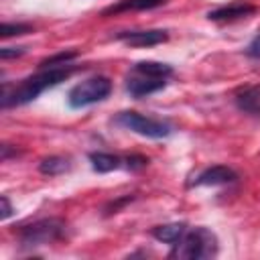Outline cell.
<instances>
[{
	"label": "cell",
	"instance_id": "cell-1",
	"mask_svg": "<svg viewBox=\"0 0 260 260\" xmlns=\"http://www.w3.org/2000/svg\"><path fill=\"white\" fill-rule=\"evenodd\" d=\"M77 67L73 63L67 65H53V67H39V71L26 79H22L18 85L12 89L4 83L2 85V108H12V106H24L32 100H37L45 89L65 81L71 77V73Z\"/></svg>",
	"mask_w": 260,
	"mask_h": 260
},
{
	"label": "cell",
	"instance_id": "cell-2",
	"mask_svg": "<svg viewBox=\"0 0 260 260\" xmlns=\"http://www.w3.org/2000/svg\"><path fill=\"white\" fill-rule=\"evenodd\" d=\"M171 77H173V67L169 63L136 61L124 79V87L130 98L140 100V98H148L160 91L162 87H167Z\"/></svg>",
	"mask_w": 260,
	"mask_h": 260
},
{
	"label": "cell",
	"instance_id": "cell-3",
	"mask_svg": "<svg viewBox=\"0 0 260 260\" xmlns=\"http://www.w3.org/2000/svg\"><path fill=\"white\" fill-rule=\"evenodd\" d=\"M219 250V242L217 236L205 228V225H197V228H189L185 232V236L173 244V250L169 252V258H177V260H201V258H213Z\"/></svg>",
	"mask_w": 260,
	"mask_h": 260
},
{
	"label": "cell",
	"instance_id": "cell-4",
	"mask_svg": "<svg viewBox=\"0 0 260 260\" xmlns=\"http://www.w3.org/2000/svg\"><path fill=\"white\" fill-rule=\"evenodd\" d=\"M65 232H67V223L59 217H43V219L24 223L16 230L22 248H37V246L59 242L65 238Z\"/></svg>",
	"mask_w": 260,
	"mask_h": 260
},
{
	"label": "cell",
	"instance_id": "cell-5",
	"mask_svg": "<svg viewBox=\"0 0 260 260\" xmlns=\"http://www.w3.org/2000/svg\"><path fill=\"white\" fill-rule=\"evenodd\" d=\"M110 93H112V81L106 75H93L75 83L67 91V104L73 110H81L98 102H104Z\"/></svg>",
	"mask_w": 260,
	"mask_h": 260
},
{
	"label": "cell",
	"instance_id": "cell-6",
	"mask_svg": "<svg viewBox=\"0 0 260 260\" xmlns=\"http://www.w3.org/2000/svg\"><path fill=\"white\" fill-rule=\"evenodd\" d=\"M116 126H122L130 132H136L140 136L146 138H167L173 132V126L167 120H158V118H150V116H142L134 110H126L120 112L114 118Z\"/></svg>",
	"mask_w": 260,
	"mask_h": 260
},
{
	"label": "cell",
	"instance_id": "cell-7",
	"mask_svg": "<svg viewBox=\"0 0 260 260\" xmlns=\"http://www.w3.org/2000/svg\"><path fill=\"white\" fill-rule=\"evenodd\" d=\"M238 181V173L225 165H213L203 169L195 179V187H219V185H232Z\"/></svg>",
	"mask_w": 260,
	"mask_h": 260
},
{
	"label": "cell",
	"instance_id": "cell-8",
	"mask_svg": "<svg viewBox=\"0 0 260 260\" xmlns=\"http://www.w3.org/2000/svg\"><path fill=\"white\" fill-rule=\"evenodd\" d=\"M118 41L130 47H154L169 41V32L162 28H148V30H122L116 35Z\"/></svg>",
	"mask_w": 260,
	"mask_h": 260
},
{
	"label": "cell",
	"instance_id": "cell-9",
	"mask_svg": "<svg viewBox=\"0 0 260 260\" xmlns=\"http://www.w3.org/2000/svg\"><path fill=\"white\" fill-rule=\"evenodd\" d=\"M234 104L242 114H248L252 118H260V83L244 85L236 89Z\"/></svg>",
	"mask_w": 260,
	"mask_h": 260
},
{
	"label": "cell",
	"instance_id": "cell-10",
	"mask_svg": "<svg viewBox=\"0 0 260 260\" xmlns=\"http://www.w3.org/2000/svg\"><path fill=\"white\" fill-rule=\"evenodd\" d=\"M254 12H256L254 4H250V2H234V4H228V6H219L215 10H209L207 18L215 20V22H232V20L248 18Z\"/></svg>",
	"mask_w": 260,
	"mask_h": 260
},
{
	"label": "cell",
	"instance_id": "cell-11",
	"mask_svg": "<svg viewBox=\"0 0 260 260\" xmlns=\"http://www.w3.org/2000/svg\"><path fill=\"white\" fill-rule=\"evenodd\" d=\"M189 230V225L187 223H183V221H173V223H162V225H156V228H152L150 230V234H152V238L154 240H158V242H162V244H177L183 236H185V232Z\"/></svg>",
	"mask_w": 260,
	"mask_h": 260
},
{
	"label": "cell",
	"instance_id": "cell-12",
	"mask_svg": "<svg viewBox=\"0 0 260 260\" xmlns=\"http://www.w3.org/2000/svg\"><path fill=\"white\" fill-rule=\"evenodd\" d=\"M167 0H120L108 8L102 10V16L118 14V12H128V10H152L158 6H165Z\"/></svg>",
	"mask_w": 260,
	"mask_h": 260
},
{
	"label": "cell",
	"instance_id": "cell-13",
	"mask_svg": "<svg viewBox=\"0 0 260 260\" xmlns=\"http://www.w3.org/2000/svg\"><path fill=\"white\" fill-rule=\"evenodd\" d=\"M87 158L95 173H110V171L124 167V158L118 154H112V152H89Z\"/></svg>",
	"mask_w": 260,
	"mask_h": 260
},
{
	"label": "cell",
	"instance_id": "cell-14",
	"mask_svg": "<svg viewBox=\"0 0 260 260\" xmlns=\"http://www.w3.org/2000/svg\"><path fill=\"white\" fill-rule=\"evenodd\" d=\"M69 169H71V158H67V156H57V154H53V156H47V158H43V160L39 162V171H41L43 175H47V177L63 175V173H67Z\"/></svg>",
	"mask_w": 260,
	"mask_h": 260
},
{
	"label": "cell",
	"instance_id": "cell-15",
	"mask_svg": "<svg viewBox=\"0 0 260 260\" xmlns=\"http://www.w3.org/2000/svg\"><path fill=\"white\" fill-rule=\"evenodd\" d=\"M0 32H2L4 39H8V37H20V35L32 32V26L26 24V22H2Z\"/></svg>",
	"mask_w": 260,
	"mask_h": 260
},
{
	"label": "cell",
	"instance_id": "cell-16",
	"mask_svg": "<svg viewBox=\"0 0 260 260\" xmlns=\"http://www.w3.org/2000/svg\"><path fill=\"white\" fill-rule=\"evenodd\" d=\"M77 57V51H61V53H57V55H53V57H49V59H45V61H41L39 63V67H53V65H67V63H71L73 59Z\"/></svg>",
	"mask_w": 260,
	"mask_h": 260
},
{
	"label": "cell",
	"instance_id": "cell-17",
	"mask_svg": "<svg viewBox=\"0 0 260 260\" xmlns=\"http://www.w3.org/2000/svg\"><path fill=\"white\" fill-rule=\"evenodd\" d=\"M148 165V158L142 156V154H130L124 158V167L130 169V171H138V169H144Z\"/></svg>",
	"mask_w": 260,
	"mask_h": 260
},
{
	"label": "cell",
	"instance_id": "cell-18",
	"mask_svg": "<svg viewBox=\"0 0 260 260\" xmlns=\"http://www.w3.org/2000/svg\"><path fill=\"white\" fill-rule=\"evenodd\" d=\"M246 55H248L250 59L260 61V32L248 43V47H246Z\"/></svg>",
	"mask_w": 260,
	"mask_h": 260
},
{
	"label": "cell",
	"instance_id": "cell-19",
	"mask_svg": "<svg viewBox=\"0 0 260 260\" xmlns=\"http://www.w3.org/2000/svg\"><path fill=\"white\" fill-rule=\"evenodd\" d=\"M26 53V49L24 47H2L0 49V57L6 61V59H12V57H20V55H24Z\"/></svg>",
	"mask_w": 260,
	"mask_h": 260
},
{
	"label": "cell",
	"instance_id": "cell-20",
	"mask_svg": "<svg viewBox=\"0 0 260 260\" xmlns=\"http://www.w3.org/2000/svg\"><path fill=\"white\" fill-rule=\"evenodd\" d=\"M0 201H2V219H8L12 215V205H10V201H8L6 195H2Z\"/></svg>",
	"mask_w": 260,
	"mask_h": 260
}]
</instances>
